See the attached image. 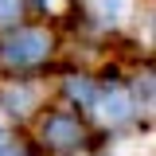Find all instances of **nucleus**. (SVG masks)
I'll return each mask as SVG.
<instances>
[{
	"mask_svg": "<svg viewBox=\"0 0 156 156\" xmlns=\"http://www.w3.org/2000/svg\"><path fill=\"white\" fill-rule=\"evenodd\" d=\"M51 47H55V39L47 35L43 27H20L16 23L12 35L4 39V47H0V58L12 70H31V66L51 58Z\"/></svg>",
	"mask_w": 156,
	"mask_h": 156,
	"instance_id": "obj_1",
	"label": "nucleus"
},
{
	"mask_svg": "<svg viewBox=\"0 0 156 156\" xmlns=\"http://www.w3.org/2000/svg\"><path fill=\"white\" fill-rule=\"evenodd\" d=\"M39 136H43V144H47V148L70 152V148H82V140H86V125H82L78 113H70V109H55V113L43 117Z\"/></svg>",
	"mask_w": 156,
	"mask_h": 156,
	"instance_id": "obj_2",
	"label": "nucleus"
},
{
	"mask_svg": "<svg viewBox=\"0 0 156 156\" xmlns=\"http://www.w3.org/2000/svg\"><path fill=\"white\" fill-rule=\"evenodd\" d=\"M90 109H98V117H101L109 129H117V125H129V121H133V109H136V105H133V94H129L121 82L109 78V82L98 86L94 105H90Z\"/></svg>",
	"mask_w": 156,
	"mask_h": 156,
	"instance_id": "obj_3",
	"label": "nucleus"
},
{
	"mask_svg": "<svg viewBox=\"0 0 156 156\" xmlns=\"http://www.w3.org/2000/svg\"><path fill=\"white\" fill-rule=\"evenodd\" d=\"M86 8L101 27H125L133 16V0H86Z\"/></svg>",
	"mask_w": 156,
	"mask_h": 156,
	"instance_id": "obj_4",
	"label": "nucleus"
},
{
	"mask_svg": "<svg viewBox=\"0 0 156 156\" xmlns=\"http://www.w3.org/2000/svg\"><path fill=\"white\" fill-rule=\"evenodd\" d=\"M66 94H70V101H78L82 109H90L94 105V94H98V86L90 82V78H66Z\"/></svg>",
	"mask_w": 156,
	"mask_h": 156,
	"instance_id": "obj_5",
	"label": "nucleus"
},
{
	"mask_svg": "<svg viewBox=\"0 0 156 156\" xmlns=\"http://www.w3.org/2000/svg\"><path fill=\"white\" fill-rule=\"evenodd\" d=\"M20 20H23V0H0V27L12 31Z\"/></svg>",
	"mask_w": 156,
	"mask_h": 156,
	"instance_id": "obj_6",
	"label": "nucleus"
},
{
	"mask_svg": "<svg viewBox=\"0 0 156 156\" xmlns=\"http://www.w3.org/2000/svg\"><path fill=\"white\" fill-rule=\"evenodd\" d=\"M31 98H35V90H23V86H20V90H8V94H4V101L12 105V113H27Z\"/></svg>",
	"mask_w": 156,
	"mask_h": 156,
	"instance_id": "obj_7",
	"label": "nucleus"
},
{
	"mask_svg": "<svg viewBox=\"0 0 156 156\" xmlns=\"http://www.w3.org/2000/svg\"><path fill=\"white\" fill-rule=\"evenodd\" d=\"M0 156H12V133L4 121H0Z\"/></svg>",
	"mask_w": 156,
	"mask_h": 156,
	"instance_id": "obj_8",
	"label": "nucleus"
},
{
	"mask_svg": "<svg viewBox=\"0 0 156 156\" xmlns=\"http://www.w3.org/2000/svg\"><path fill=\"white\" fill-rule=\"evenodd\" d=\"M35 4L43 8V12H62V8H66L70 0H35Z\"/></svg>",
	"mask_w": 156,
	"mask_h": 156,
	"instance_id": "obj_9",
	"label": "nucleus"
}]
</instances>
